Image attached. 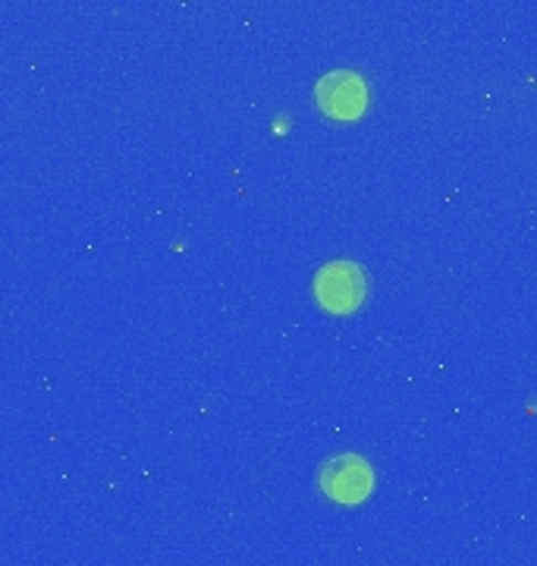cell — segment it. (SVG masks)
<instances>
[{"mask_svg":"<svg viewBox=\"0 0 537 566\" xmlns=\"http://www.w3.org/2000/svg\"><path fill=\"white\" fill-rule=\"evenodd\" d=\"M315 300L324 312L330 315H356L361 305L371 296V277L361 264L349 262V259H337L327 262L315 274Z\"/></svg>","mask_w":537,"mask_h":566,"instance_id":"obj_1","label":"cell"},{"mask_svg":"<svg viewBox=\"0 0 537 566\" xmlns=\"http://www.w3.org/2000/svg\"><path fill=\"white\" fill-rule=\"evenodd\" d=\"M318 485L327 501L337 504H361L375 491V469L358 453H339L324 460L318 472Z\"/></svg>","mask_w":537,"mask_h":566,"instance_id":"obj_2","label":"cell"},{"mask_svg":"<svg viewBox=\"0 0 537 566\" xmlns=\"http://www.w3.org/2000/svg\"><path fill=\"white\" fill-rule=\"evenodd\" d=\"M315 102L334 120H356L368 107V85L352 70H334L315 85Z\"/></svg>","mask_w":537,"mask_h":566,"instance_id":"obj_3","label":"cell"}]
</instances>
